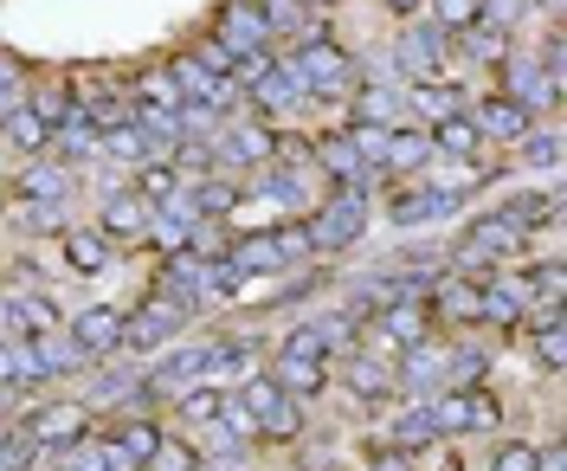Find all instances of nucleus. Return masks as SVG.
Segmentation results:
<instances>
[{
	"mask_svg": "<svg viewBox=\"0 0 567 471\" xmlns=\"http://www.w3.org/2000/svg\"><path fill=\"white\" fill-rule=\"evenodd\" d=\"M503 155H509L516 175H555V168H561V123H555V116L529 123V136L516 149H503Z\"/></svg>",
	"mask_w": 567,
	"mask_h": 471,
	"instance_id": "obj_25",
	"label": "nucleus"
},
{
	"mask_svg": "<svg viewBox=\"0 0 567 471\" xmlns=\"http://www.w3.org/2000/svg\"><path fill=\"white\" fill-rule=\"evenodd\" d=\"M200 439L181 433V427H162V439H155V452H148V465L142 471H200Z\"/></svg>",
	"mask_w": 567,
	"mask_h": 471,
	"instance_id": "obj_28",
	"label": "nucleus"
},
{
	"mask_svg": "<svg viewBox=\"0 0 567 471\" xmlns=\"http://www.w3.org/2000/svg\"><path fill=\"white\" fill-rule=\"evenodd\" d=\"M13 427L33 439L45 459H52V452H71V446H84V439L97 433V413L84 407V395H59V388H45V395L20 400Z\"/></svg>",
	"mask_w": 567,
	"mask_h": 471,
	"instance_id": "obj_4",
	"label": "nucleus"
},
{
	"mask_svg": "<svg viewBox=\"0 0 567 471\" xmlns=\"http://www.w3.org/2000/svg\"><path fill=\"white\" fill-rule=\"evenodd\" d=\"M278 59H284V72L303 84L310 104H342L354 84H361V52H349V45L336 39V20H329V13H322L310 33L284 39Z\"/></svg>",
	"mask_w": 567,
	"mask_h": 471,
	"instance_id": "obj_1",
	"label": "nucleus"
},
{
	"mask_svg": "<svg viewBox=\"0 0 567 471\" xmlns=\"http://www.w3.org/2000/svg\"><path fill=\"white\" fill-rule=\"evenodd\" d=\"M303 226H310L317 258H342L368 239V226H374V194H368V187H322L317 207L303 214Z\"/></svg>",
	"mask_w": 567,
	"mask_h": 471,
	"instance_id": "obj_5",
	"label": "nucleus"
},
{
	"mask_svg": "<svg viewBox=\"0 0 567 471\" xmlns=\"http://www.w3.org/2000/svg\"><path fill=\"white\" fill-rule=\"evenodd\" d=\"M381 439L388 446H400V452H413V459H425V452H439V420H432V400H393L388 427H381Z\"/></svg>",
	"mask_w": 567,
	"mask_h": 471,
	"instance_id": "obj_21",
	"label": "nucleus"
},
{
	"mask_svg": "<svg viewBox=\"0 0 567 471\" xmlns=\"http://www.w3.org/2000/svg\"><path fill=\"white\" fill-rule=\"evenodd\" d=\"M45 149H52V123H45V116H39L27 98L0 110V155H20V162H33V155H45Z\"/></svg>",
	"mask_w": 567,
	"mask_h": 471,
	"instance_id": "obj_23",
	"label": "nucleus"
},
{
	"mask_svg": "<svg viewBox=\"0 0 567 471\" xmlns=\"http://www.w3.org/2000/svg\"><path fill=\"white\" fill-rule=\"evenodd\" d=\"M374 7H388L393 20H420L425 13V0H374Z\"/></svg>",
	"mask_w": 567,
	"mask_h": 471,
	"instance_id": "obj_33",
	"label": "nucleus"
},
{
	"mask_svg": "<svg viewBox=\"0 0 567 471\" xmlns=\"http://www.w3.org/2000/svg\"><path fill=\"white\" fill-rule=\"evenodd\" d=\"M425 143H432V155H439V162H477V155H491V149H484V136H477V123H471V104L432 116V123H425Z\"/></svg>",
	"mask_w": 567,
	"mask_h": 471,
	"instance_id": "obj_22",
	"label": "nucleus"
},
{
	"mask_svg": "<svg viewBox=\"0 0 567 471\" xmlns=\"http://www.w3.org/2000/svg\"><path fill=\"white\" fill-rule=\"evenodd\" d=\"M168 78H175L181 110H187V116H207V123H219V116H233V110H239V91H233L226 78H213L194 52H168Z\"/></svg>",
	"mask_w": 567,
	"mask_h": 471,
	"instance_id": "obj_10",
	"label": "nucleus"
},
{
	"mask_svg": "<svg viewBox=\"0 0 567 471\" xmlns=\"http://www.w3.org/2000/svg\"><path fill=\"white\" fill-rule=\"evenodd\" d=\"M471 123H477L484 149H516L529 136V123H542V116H529V110L516 104V98H503V91H477L471 98Z\"/></svg>",
	"mask_w": 567,
	"mask_h": 471,
	"instance_id": "obj_19",
	"label": "nucleus"
},
{
	"mask_svg": "<svg viewBox=\"0 0 567 471\" xmlns=\"http://www.w3.org/2000/svg\"><path fill=\"white\" fill-rule=\"evenodd\" d=\"M303 7H317V13H336V7H342V0H303Z\"/></svg>",
	"mask_w": 567,
	"mask_h": 471,
	"instance_id": "obj_34",
	"label": "nucleus"
},
{
	"mask_svg": "<svg viewBox=\"0 0 567 471\" xmlns=\"http://www.w3.org/2000/svg\"><path fill=\"white\" fill-rule=\"evenodd\" d=\"M194 329V317L181 310V304H168L162 290H142L136 304L123 310V356H136V362H148V356H162V349H175L181 336Z\"/></svg>",
	"mask_w": 567,
	"mask_h": 471,
	"instance_id": "obj_6",
	"label": "nucleus"
},
{
	"mask_svg": "<svg viewBox=\"0 0 567 471\" xmlns=\"http://www.w3.org/2000/svg\"><path fill=\"white\" fill-rule=\"evenodd\" d=\"M233 400L246 407V420H251V446L258 452H284V446H303V433H310V407L303 400H290L265 375V368H251L246 381H233Z\"/></svg>",
	"mask_w": 567,
	"mask_h": 471,
	"instance_id": "obj_2",
	"label": "nucleus"
},
{
	"mask_svg": "<svg viewBox=\"0 0 567 471\" xmlns=\"http://www.w3.org/2000/svg\"><path fill=\"white\" fill-rule=\"evenodd\" d=\"M148 219H155V207H148L130 182H123V187H104V194H97V214H91V226L104 233L116 253H136L142 239H148Z\"/></svg>",
	"mask_w": 567,
	"mask_h": 471,
	"instance_id": "obj_12",
	"label": "nucleus"
},
{
	"mask_svg": "<svg viewBox=\"0 0 567 471\" xmlns=\"http://www.w3.org/2000/svg\"><path fill=\"white\" fill-rule=\"evenodd\" d=\"M33 78L39 72L20 59V52H7V45H0V104H20V98L33 91Z\"/></svg>",
	"mask_w": 567,
	"mask_h": 471,
	"instance_id": "obj_31",
	"label": "nucleus"
},
{
	"mask_svg": "<svg viewBox=\"0 0 567 471\" xmlns=\"http://www.w3.org/2000/svg\"><path fill=\"white\" fill-rule=\"evenodd\" d=\"M509 342L529 356L535 375H548V381H555V375L567 368V304H542V310H529L523 329H516Z\"/></svg>",
	"mask_w": 567,
	"mask_h": 471,
	"instance_id": "obj_11",
	"label": "nucleus"
},
{
	"mask_svg": "<svg viewBox=\"0 0 567 471\" xmlns=\"http://www.w3.org/2000/svg\"><path fill=\"white\" fill-rule=\"evenodd\" d=\"M265 239H271V253H278L284 272H310L317 265V246H310V226L303 219H271Z\"/></svg>",
	"mask_w": 567,
	"mask_h": 471,
	"instance_id": "obj_27",
	"label": "nucleus"
},
{
	"mask_svg": "<svg viewBox=\"0 0 567 471\" xmlns=\"http://www.w3.org/2000/svg\"><path fill=\"white\" fill-rule=\"evenodd\" d=\"M491 91L516 98V104L529 110V116H555V110H561V91H567V84L542 72V59H535L529 39H516V45H509V59H503V65L491 72Z\"/></svg>",
	"mask_w": 567,
	"mask_h": 471,
	"instance_id": "obj_8",
	"label": "nucleus"
},
{
	"mask_svg": "<svg viewBox=\"0 0 567 471\" xmlns=\"http://www.w3.org/2000/svg\"><path fill=\"white\" fill-rule=\"evenodd\" d=\"M496 214L509 219L523 239H542V233L561 226V194H555V187H516V194L496 201Z\"/></svg>",
	"mask_w": 567,
	"mask_h": 471,
	"instance_id": "obj_20",
	"label": "nucleus"
},
{
	"mask_svg": "<svg viewBox=\"0 0 567 471\" xmlns=\"http://www.w3.org/2000/svg\"><path fill=\"white\" fill-rule=\"evenodd\" d=\"M523 253H529V239L496 207H464V226H458V239H452V253H445V265L464 272V278H484L496 265H516Z\"/></svg>",
	"mask_w": 567,
	"mask_h": 471,
	"instance_id": "obj_3",
	"label": "nucleus"
},
{
	"mask_svg": "<svg viewBox=\"0 0 567 471\" xmlns=\"http://www.w3.org/2000/svg\"><path fill=\"white\" fill-rule=\"evenodd\" d=\"M425 20L445 39H464L477 20H484V0H425Z\"/></svg>",
	"mask_w": 567,
	"mask_h": 471,
	"instance_id": "obj_29",
	"label": "nucleus"
},
{
	"mask_svg": "<svg viewBox=\"0 0 567 471\" xmlns=\"http://www.w3.org/2000/svg\"><path fill=\"white\" fill-rule=\"evenodd\" d=\"M484 471H535V439H496Z\"/></svg>",
	"mask_w": 567,
	"mask_h": 471,
	"instance_id": "obj_32",
	"label": "nucleus"
},
{
	"mask_svg": "<svg viewBox=\"0 0 567 471\" xmlns=\"http://www.w3.org/2000/svg\"><path fill=\"white\" fill-rule=\"evenodd\" d=\"M516 278H523V290H529V304L542 310V304H567V258H523L516 265Z\"/></svg>",
	"mask_w": 567,
	"mask_h": 471,
	"instance_id": "obj_26",
	"label": "nucleus"
},
{
	"mask_svg": "<svg viewBox=\"0 0 567 471\" xmlns=\"http://www.w3.org/2000/svg\"><path fill=\"white\" fill-rule=\"evenodd\" d=\"M477 285L484 278H464V272H439L432 278V290H425V310H432V324H439V336H464V329L484 324V304H477Z\"/></svg>",
	"mask_w": 567,
	"mask_h": 471,
	"instance_id": "obj_13",
	"label": "nucleus"
},
{
	"mask_svg": "<svg viewBox=\"0 0 567 471\" xmlns=\"http://www.w3.org/2000/svg\"><path fill=\"white\" fill-rule=\"evenodd\" d=\"M265 375H271L290 400H303V407H317V400L336 395V362H290V356H271Z\"/></svg>",
	"mask_w": 567,
	"mask_h": 471,
	"instance_id": "obj_24",
	"label": "nucleus"
},
{
	"mask_svg": "<svg viewBox=\"0 0 567 471\" xmlns=\"http://www.w3.org/2000/svg\"><path fill=\"white\" fill-rule=\"evenodd\" d=\"M336 388L354 400V407H393L400 400V381H393V362L368 356V349H349L336 362Z\"/></svg>",
	"mask_w": 567,
	"mask_h": 471,
	"instance_id": "obj_17",
	"label": "nucleus"
},
{
	"mask_svg": "<svg viewBox=\"0 0 567 471\" xmlns=\"http://www.w3.org/2000/svg\"><path fill=\"white\" fill-rule=\"evenodd\" d=\"M52 253H59V265H65L71 278H104V272H116V258H123L91 219H65L52 233Z\"/></svg>",
	"mask_w": 567,
	"mask_h": 471,
	"instance_id": "obj_15",
	"label": "nucleus"
},
{
	"mask_svg": "<svg viewBox=\"0 0 567 471\" xmlns=\"http://www.w3.org/2000/svg\"><path fill=\"white\" fill-rule=\"evenodd\" d=\"M207 39H219V45L239 52V59H251V52H278V39H271L265 13H258L251 0H219L213 20H207Z\"/></svg>",
	"mask_w": 567,
	"mask_h": 471,
	"instance_id": "obj_16",
	"label": "nucleus"
},
{
	"mask_svg": "<svg viewBox=\"0 0 567 471\" xmlns=\"http://www.w3.org/2000/svg\"><path fill=\"white\" fill-rule=\"evenodd\" d=\"M381 59H388V72L400 78V84H425V78H445V72H452V39H445L420 13V20H400L393 52H381Z\"/></svg>",
	"mask_w": 567,
	"mask_h": 471,
	"instance_id": "obj_9",
	"label": "nucleus"
},
{
	"mask_svg": "<svg viewBox=\"0 0 567 471\" xmlns=\"http://www.w3.org/2000/svg\"><path fill=\"white\" fill-rule=\"evenodd\" d=\"M39 459H45V452L7 420V427H0V471H39Z\"/></svg>",
	"mask_w": 567,
	"mask_h": 471,
	"instance_id": "obj_30",
	"label": "nucleus"
},
{
	"mask_svg": "<svg viewBox=\"0 0 567 471\" xmlns=\"http://www.w3.org/2000/svg\"><path fill=\"white\" fill-rule=\"evenodd\" d=\"M71 194H78V175L65 162H52V155H33V162H20L7 175V201L13 207H65Z\"/></svg>",
	"mask_w": 567,
	"mask_h": 471,
	"instance_id": "obj_14",
	"label": "nucleus"
},
{
	"mask_svg": "<svg viewBox=\"0 0 567 471\" xmlns=\"http://www.w3.org/2000/svg\"><path fill=\"white\" fill-rule=\"evenodd\" d=\"M432 420H439V439L471 446V439H491L503 427V400L491 395V381H477V388H439L432 395Z\"/></svg>",
	"mask_w": 567,
	"mask_h": 471,
	"instance_id": "obj_7",
	"label": "nucleus"
},
{
	"mask_svg": "<svg viewBox=\"0 0 567 471\" xmlns=\"http://www.w3.org/2000/svg\"><path fill=\"white\" fill-rule=\"evenodd\" d=\"M65 336L78 342L84 362L123 356V304H84V310H65Z\"/></svg>",
	"mask_w": 567,
	"mask_h": 471,
	"instance_id": "obj_18",
	"label": "nucleus"
}]
</instances>
